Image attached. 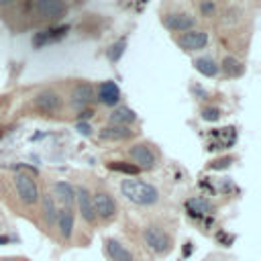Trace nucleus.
Instances as JSON below:
<instances>
[{
  "label": "nucleus",
  "instance_id": "7ed1b4c3",
  "mask_svg": "<svg viewBox=\"0 0 261 261\" xmlns=\"http://www.w3.org/2000/svg\"><path fill=\"white\" fill-rule=\"evenodd\" d=\"M14 188H16V196L24 206H35L41 200V190L39 184L35 179V175L29 171V167H22L20 171H16L14 175Z\"/></svg>",
  "mask_w": 261,
  "mask_h": 261
},
{
  "label": "nucleus",
  "instance_id": "393cba45",
  "mask_svg": "<svg viewBox=\"0 0 261 261\" xmlns=\"http://www.w3.org/2000/svg\"><path fill=\"white\" fill-rule=\"evenodd\" d=\"M108 165V169H112V171H120V173H124V175H137L139 173V169L130 163V161H110V163H106Z\"/></svg>",
  "mask_w": 261,
  "mask_h": 261
},
{
  "label": "nucleus",
  "instance_id": "9b49d317",
  "mask_svg": "<svg viewBox=\"0 0 261 261\" xmlns=\"http://www.w3.org/2000/svg\"><path fill=\"white\" fill-rule=\"evenodd\" d=\"M67 31H69L67 24H51V27L35 33L33 39H31V45L35 49H41V47H45L49 43H57V41H61V39L67 37Z\"/></svg>",
  "mask_w": 261,
  "mask_h": 261
},
{
  "label": "nucleus",
  "instance_id": "0eeeda50",
  "mask_svg": "<svg viewBox=\"0 0 261 261\" xmlns=\"http://www.w3.org/2000/svg\"><path fill=\"white\" fill-rule=\"evenodd\" d=\"M173 43L186 51V53H196V51H202L208 47V33L204 29H190L186 33H177L173 35Z\"/></svg>",
  "mask_w": 261,
  "mask_h": 261
},
{
  "label": "nucleus",
  "instance_id": "aec40b11",
  "mask_svg": "<svg viewBox=\"0 0 261 261\" xmlns=\"http://www.w3.org/2000/svg\"><path fill=\"white\" fill-rule=\"evenodd\" d=\"M218 67L224 71L226 77H241L245 73V69H247L245 63L239 57H234V55H224L222 61L218 63Z\"/></svg>",
  "mask_w": 261,
  "mask_h": 261
},
{
  "label": "nucleus",
  "instance_id": "20e7f679",
  "mask_svg": "<svg viewBox=\"0 0 261 261\" xmlns=\"http://www.w3.org/2000/svg\"><path fill=\"white\" fill-rule=\"evenodd\" d=\"M128 159L133 161V165H135L139 171H141V169L149 171V169H153V167L157 165L159 153H157V149H155L151 143L139 141V143H135V145L128 147Z\"/></svg>",
  "mask_w": 261,
  "mask_h": 261
},
{
  "label": "nucleus",
  "instance_id": "ddd939ff",
  "mask_svg": "<svg viewBox=\"0 0 261 261\" xmlns=\"http://www.w3.org/2000/svg\"><path fill=\"white\" fill-rule=\"evenodd\" d=\"M75 204H77V212L82 214V218L88 224H96V212H94V202H92V192L86 186H77L75 188Z\"/></svg>",
  "mask_w": 261,
  "mask_h": 261
},
{
  "label": "nucleus",
  "instance_id": "dca6fc26",
  "mask_svg": "<svg viewBox=\"0 0 261 261\" xmlns=\"http://www.w3.org/2000/svg\"><path fill=\"white\" fill-rule=\"evenodd\" d=\"M133 122H137V114L133 108L124 106V104H118L110 110L108 114V124H118V126H130Z\"/></svg>",
  "mask_w": 261,
  "mask_h": 261
},
{
  "label": "nucleus",
  "instance_id": "412c9836",
  "mask_svg": "<svg viewBox=\"0 0 261 261\" xmlns=\"http://www.w3.org/2000/svg\"><path fill=\"white\" fill-rule=\"evenodd\" d=\"M194 67H196V71H200L204 77H214V75H218V71H220L216 59L210 57V55L196 57V59H194Z\"/></svg>",
  "mask_w": 261,
  "mask_h": 261
},
{
  "label": "nucleus",
  "instance_id": "423d86ee",
  "mask_svg": "<svg viewBox=\"0 0 261 261\" xmlns=\"http://www.w3.org/2000/svg\"><path fill=\"white\" fill-rule=\"evenodd\" d=\"M35 12L41 20L49 22L51 27V24L61 22L67 16L69 6L65 0H35Z\"/></svg>",
  "mask_w": 261,
  "mask_h": 261
},
{
  "label": "nucleus",
  "instance_id": "7c9ffc66",
  "mask_svg": "<svg viewBox=\"0 0 261 261\" xmlns=\"http://www.w3.org/2000/svg\"><path fill=\"white\" fill-rule=\"evenodd\" d=\"M0 243H8V237H0Z\"/></svg>",
  "mask_w": 261,
  "mask_h": 261
},
{
  "label": "nucleus",
  "instance_id": "b1692460",
  "mask_svg": "<svg viewBox=\"0 0 261 261\" xmlns=\"http://www.w3.org/2000/svg\"><path fill=\"white\" fill-rule=\"evenodd\" d=\"M198 12L202 18L218 16V2L216 0H198Z\"/></svg>",
  "mask_w": 261,
  "mask_h": 261
},
{
  "label": "nucleus",
  "instance_id": "4468645a",
  "mask_svg": "<svg viewBox=\"0 0 261 261\" xmlns=\"http://www.w3.org/2000/svg\"><path fill=\"white\" fill-rule=\"evenodd\" d=\"M51 196L55 202L61 204V208H73L75 204V188L69 181H55Z\"/></svg>",
  "mask_w": 261,
  "mask_h": 261
},
{
  "label": "nucleus",
  "instance_id": "39448f33",
  "mask_svg": "<svg viewBox=\"0 0 261 261\" xmlns=\"http://www.w3.org/2000/svg\"><path fill=\"white\" fill-rule=\"evenodd\" d=\"M143 241H145V245H147L155 255H167V253L171 251V247H173L171 234H169L163 226H159V224H149V226H145V230H143Z\"/></svg>",
  "mask_w": 261,
  "mask_h": 261
},
{
  "label": "nucleus",
  "instance_id": "2f4dec72",
  "mask_svg": "<svg viewBox=\"0 0 261 261\" xmlns=\"http://www.w3.org/2000/svg\"><path fill=\"white\" fill-rule=\"evenodd\" d=\"M2 261H18V259H2Z\"/></svg>",
  "mask_w": 261,
  "mask_h": 261
},
{
  "label": "nucleus",
  "instance_id": "1a4fd4ad",
  "mask_svg": "<svg viewBox=\"0 0 261 261\" xmlns=\"http://www.w3.org/2000/svg\"><path fill=\"white\" fill-rule=\"evenodd\" d=\"M161 24L167 31H171L173 35H177V33H186L190 29H196V16L186 10H171L161 16Z\"/></svg>",
  "mask_w": 261,
  "mask_h": 261
},
{
  "label": "nucleus",
  "instance_id": "5701e85b",
  "mask_svg": "<svg viewBox=\"0 0 261 261\" xmlns=\"http://www.w3.org/2000/svg\"><path fill=\"white\" fill-rule=\"evenodd\" d=\"M126 45H128V41H126V37H120V39H116L110 47H108V51H106V57H108V61L110 63H116L122 55H124V51H126Z\"/></svg>",
  "mask_w": 261,
  "mask_h": 261
},
{
  "label": "nucleus",
  "instance_id": "f3484780",
  "mask_svg": "<svg viewBox=\"0 0 261 261\" xmlns=\"http://www.w3.org/2000/svg\"><path fill=\"white\" fill-rule=\"evenodd\" d=\"M100 139L104 141H128L137 135V130H133L130 126H118V124H106L100 128Z\"/></svg>",
  "mask_w": 261,
  "mask_h": 261
},
{
  "label": "nucleus",
  "instance_id": "c85d7f7f",
  "mask_svg": "<svg viewBox=\"0 0 261 261\" xmlns=\"http://www.w3.org/2000/svg\"><path fill=\"white\" fill-rule=\"evenodd\" d=\"M77 130H80L82 135H86V137H88V135H92V128H90V124H88V122H77Z\"/></svg>",
  "mask_w": 261,
  "mask_h": 261
},
{
  "label": "nucleus",
  "instance_id": "bb28decb",
  "mask_svg": "<svg viewBox=\"0 0 261 261\" xmlns=\"http://www.w3.org/2000/svg\"><path fill=\"white\" fill-rule=\"evenodd\" d=\"M230 163H232V157H220V159L210 161L208 169H226V167H230Z\"/></svg>",
  "mask_w": 261,
  "mask_h": 261
},
{
  "label": "nucleus",
  "instance_id": "9d476101",
  "mask_svg": "<svg viewBox=\"0 0 261 261\" xmlns=\"http://www.w3.org/2000/svg\"><path fill=\"white\" fill-rule=\"evenodd\" d=\"M67 102H69L73 108H77V110H82V108H90V106L96 102V90H94V84H90V82H86V80L75 82V84L71 86V90H69V98H67Z\"/></svg>",
  "mask_w": 261,
  "mask_h": 261
},
{
  "label": "nucleus",
  "instance_id": "cd10ccee",
  "mask_svg": "<svg viewBox=\"0 0 261 261\" xmlns=\"http://www.w3.org/2000/svg\"><path fill=\"white\" fill-rule=\"evenodd\" d=\"M16 6V0H0V10H12Z\"/></svg>",
  "mask_w": 261,
  "mask_h": 261
},
{
  "label": "nucleus",
  "instance_id": "f257e3e1",
  "mask_svg": "<svg viewBox=\"0 0 261 261\" xmlns=\"http://www.w3.org/2000/svg\"><path fill=\"white\" fill-rule=\"evenodd\" d=\"M120 194L135 206H153L159 202V190L139 177H126L120 181Z\"/></svg>",
  "mask_w": 261,
  "mask_h": 261
},
{
  "label": "nucleus",
  "instance_id": "6ab92c4d",
  "mask_svg": "<svg viewBox=\"0 0 261 261\" xmlns=\"http://www.w3.org/2000/svg\"><path fill=\"white\" fill-rule=\"evenodd\" d=\"M186 210H188V214H190L192 218H204V216H210V214L214 212L212 204H210L206 198H200V196L190 198V200L186 202Z\"/></svg>",
  "mask_w": 261,
  "mask_h": 261
},
{
  "label": "nucleus",
  "instance_id": "6e6552de",
  "mask_svg": "<svg viewBox=\"0 0 261 261\" xmlns=\"http://www.w3.org/2000/svg\"><path fill=\"white\" fill-rule=\"evenodd\" d=\"M92 202H94V212L98 220L110 222L112 218H116L118 214V204L112 198V194L108 190H98L92 194Z\"/></svg>",
  "mask_w": 261,
  "mask_h": 261
},
{
  "label": "nucleus",
  "instance_id": "f8f14e48",
  "mask_svg": "<svg viewBox=\"0 0 261 261\" xmlns=\"http://www.w3.org/2000/svg\"><path fill=\"white\" fill-rule=\"evenodd\" d=\"M94 90H96V100H98L100 104H104V106H112V108H114V106H118V102H120V98H122L118 84L112 82V80L100 82L98 86H94Z\"/></svg>",
  "mask_w": 261,
  "mask_h": 261
},
{
  "label": "nucleus",
  "instance_id": "c756f323",
  "mask_svg": "<svg viewBox=\"0 0 261 261\" xmlns=\"http://www.w3.org/2000/svg\"><path fill=\"white\" fill-rule=\"evenodd\" d=\"M190 245H192V243H186V249H184V255H186V257H188V255H190V251H192V247H190Z\"/></svg>",
  "mask_w": 261,
  "mask_h": 261
},
{
  "label": "nucleus",
  "instance_id": "a211bd4d",
  "mask_svg": "<svg viewBox=\"0 0 261 261\" xmlns=\"http://www.w3.org/2000/svg\"><path fill=\"white\" fill-rule=\"evenodd\" d=\"M104 251H106V257L110 261H135L133 253L126 249V245H122L116 239H106L104 241Z\"/></svg>",
  "mask_w": 261,
  "mask_h": 261
},
{
  "label": "nucleus",
  "instance_id": "f03ea898",
  "mask_svg": "<svg viewBox=\"0 0 261 261\" xmlns=\"http://www.w3.org/2000/svg\"><path fill=\"white\" fill-rule=\"evenodd\" d=\"M31 108L41 116H53L63 110V96L55 88H43L31 98Z\"/></svg>",
  "mask_w": 261,
  "mask_h": 261
},
{
  "label": "nucleus",
  "instance_id": "2eb2a0df",
  "mask_svg": "<svg viewBox=\"0 0 261 261\" xmlns=\"http://www.w3.org/2000/svg\"><path fill=\"white\" fill-rule=\"evenodd\" d=\"M57 228H59V234L61 239L69 241L71 234H73V226H75V214L71 208H59L57 210V220H55Z\"/></svg>",
  "mask_w": 261,
  "mask_h": 261
},
{
  "label": "nucleus",
  "instance_id": "4be33fe9",
  "mask_svg": "<svg viewBox=\"0 0 261 261\" xmlns=\"http://www.w3.org/2000/svg\"><path fill=\"white\" fill-rule=\"evenodd\" d=\"M41 206H43V216H45V222H47L49 226H51V224H55V220H57V206H55L53 196L45 194V196L41 198Z\"/></svg>",
  "mask_w": 261,
  "mask_h": 261
},
{
  "label": "nucleus",
  "instance_id": "a878e982",
  "mask_svg": "<svg viewBox=\"0 0 261 261\" xmlns=\"http://www.w3.org/2000/svg\"><path fill=\"white\" fill-rule=\"evenodd\" d=\"M200 116H202V120H206V122H216V120L222 116V112H220V108H216V106H204V108L200 110Z\"/></svg>",
  "mask_w": 261,
  "mask_h": 261
}]
</instances>
